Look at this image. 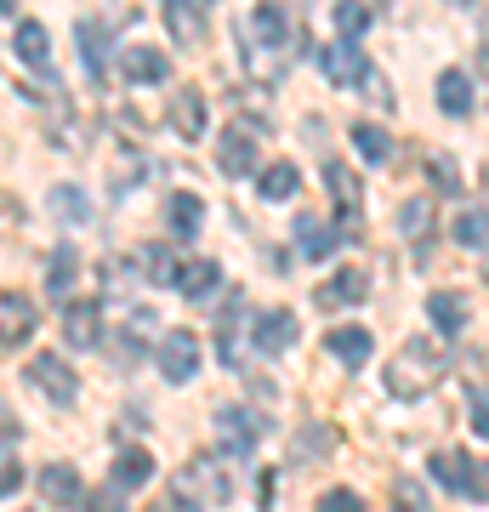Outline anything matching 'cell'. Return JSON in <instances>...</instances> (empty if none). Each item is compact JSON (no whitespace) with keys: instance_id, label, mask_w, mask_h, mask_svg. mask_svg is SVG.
I'll return each instance as SVG.
<instances>
[{"instance_id":"cell-1","label":"cell","mask_w":489,"mask_h":512,"mask_svg":"<svg viewBox=\"0 0 489 512\" xmlns=\"http://www.w3.org/2000/svg\"><path fill=\"white\" fill-rule=\"evenodd\" d=\"M433 387H438V348L427 336H416V342H404V348L393 353V365H387V393H393V399H421V393H433Z\"/></svg>"},{"instance_id":"cell-2","label":"cell","mask_w":489,"mask_h":512,"mask_svg":"<svg viewBox=\"0 0 489 512\" xmlns=\"http://www.w3.org/2000/svg\"><path fill=\"white\" fill-rule=\"evenodd\" d=\"M171 501H177L182 512L222 507V501H228V478L217 473V461H211V456H200V461H188V467L171 478Z\"/></svg>"},{"instance_id":"cell-3","label":"cell","mask_w":489,"mask_h":512,"mask_svg":"<svg viewBox=\"0 0 489 512\" xmlns=\"http://www.w3.org/2000/svg\"><path fill=\"white\" fill-rule=\"evenodd\" d=\"M262 433H268V421L256 416V410H239V404L217 410V439H222V456H251L256 444H262Z\"/></svg>"},{"instance_id":"cell-4","label":"cell","mask_w":489,"mask_h":512,"mask_svg":"<svg viewBox=\"0 0 489 512\" xmlns=\"http://www.w3.org/2000/svg\"><path fill=\"white\" fill-rule=\"evenodd\" d=\"M251 137H268V126H262V120H234V126L222 131L217 165L228 171V177H245V171H256V143H251Z\"/></svg>"},{"instance_id":"cell-5","label":"cell","mask_w":489,"mask_h":512,"mask_svg":"<svg viewBox=\"0 0 489 512\" xmlns=\"http://www.w3.org/2000/svg\"><path fill=\"white\" fill-rule=\"evenodd\" d=\"M160 370L165 382H194V370H200V336L194 330H165L160 336Z\"/></svg>"},{"instance_id":"cell-6","label":"cell","mask_w":489,"mask_h":512,"mask_svg":"<svg viewBox=\"0 0 489 512\" xmlns=\"http://www.w3.org/2000/svg\"><path fill=\"white\" fill-rule=\"evenodd\" d=\"M23 376H29V382H35V387H40V393H46L52 404H74V393H80V382H74V370L63 365V353H35Z\"/></svg>"},{"instance_id":"cell-7","label":"cell","mask_w":489,"mask_h":512,"mask_svg":"<svg viewBox=\"0 0 489 512\" xmlns=\"http://www.w3.org/2000/svg\"><path fill=\"white\" fill-rule=\"evenodd\" d=\"M40 495H46V507H86V478L74 473L69 461H46L40 467Z\"/></svg>"},{"instance_id":"cell-8","label":"cell","mask_w":489,"mask_h":512,"mask_svg":"<svg viewBox=\"0 0 489 512\" xmlns=\"http://www.w3.org/2000/svg\"><path fill=\"white\" fill-rule=\"evenodd\" d=\"M63 342L74 353H86L103 342V313H97V302H63Z\"/></svg>"},{"instance_id":"cell-9","label":"cell","mask_w":489,"mask_h":512,"mask_svg":"<svg viewBox=\"0 0 489 512\" xmlns=\"http://www.w3.org/2000/svg\"><path fill=\"white\" fill-rule=\"evenodd\" d=\"M35 325H40V313H35V302H29L23 291L0 296V342H6V348L29 342V336H35Z\"/></svg>"},{"instance_id":"cell-10","label":"cell","mask_w":489,"mask_h":512,"mask_svg":"<svg viewBox=\"0 0 489 512\" xmlns=\"http://www.w3.org/2000/svg\"><path fill=\"white\" fill-rule=\"evenodd\" d=\"M120 74H126L131 86H160L165 74H171V57L160 46H126L120 52Z\"/></svg>"},{"instance_id":"cell-11","label":"cell","mask_w":489,"mask_h":512,"mask_svg":"<svg viewBox=\"0 0 489 512\" xmlns=\"http://www.w3.org/2000/svg\"><path fill=\"white\" fill-rule=\"evenodd\" d=\"M171 131H177L182 143H200L205 137V92L200 86H182L171 97Z\"/></svg>"},{"instance_id":"cell-12","label":"cell","mask_w":489,"mask_h":512,"mask_svg":"<svg viewBox=\"0 0 489 512\" xmlns=\"http://www.w3.org/2000/svg\"><path fill=\"white\" fill-rule=\"evenodd\" d=\"M148 478H154V456H148L143 444H126L120 456H114V467H109V484L120 495H131V490H143Z\"/></svg>"},{"instance_id":"cell-13","label":"cell","mask_w":489,"mask_h":512,"mask_svg":"<svg viewBox=\"0 0 489 512\" xmlns=\"http://www.w3.org/2000/svg\"><path fill=\"white\" fill-rule=\"evenodd\" d=\"M251 342H256L262 353H285L290 342H296V313H290V308H268V313L251 325Z\"/></svg>"},{"instance_id":"cell-14","label":"cell","mask_w":489,"mask_h":512,"mask_svg":"<svg viewBox=\"0 0 489 512\" xmlns=\"http://www.w3.org/2000/svg\"><path fill=\"white\" fill-rule=\"evenodd\" d=\"M12 46H18V63L23 69H35V74H52V40H46V23H18V40H12Z\"/></svg>"},{"instance_id":"cell-15","label":"cell","mask_w":489,"mask_h":512,"mask_svg":"<svg viewBox=\"0 0 489 512\" xmlns=\"http://www.w3.org/2000/svg\"><path fill=\"white\" fill-rule=\"evenodd\" d=\"M319 63H325V74L336 80V86H359V74L370 69L353 40H336V46H325V52H319Z\"/></svg>"},{"instance_id":"cell-16","label":"cell","mask_w":489,"mask_h":512,"mask_svg":"<svg viewBox=\"0 0 489 512\" xmlns=\"http://www.w3.org/2000/svg\"><path fill=\"white\" fill-rule=\"evenodd\" d=\"M427 319L438 325V336H461V330H467V319H472V308H467V296L433 291V296H427Z\"/></svg>"},{"instance_id":"cell-17","label":"cell","mask_w":489,"mask_h":512,"mask_svg":"<svg viewBox=\"0 0 489 512\" xmlns=\"http://www.w3.org/2000/svg\"><path fill=\"white\" fill-rule=\"evenodd\" d=\"M251 35H256V46L262 52H279L290 40V18H285V6H273V0H262L251 12Z\"/></svg>"},{"instance_id":"cell-18","label":"cell","mask_w":489,"mask_h":512,"mask_svg":"<svg viewBox=\"0 0 489 512\" xmlns=\"http://www.w3.org/2000/svg\"><path fill=\"white\" fill-rule=\"evenodd\" d=\"M200 217H205V205H200V194H171V205H165V234L171 239H194L200 234Z\"/></svg>"},{"instance_id":"cell-19","label":"cell","mask_w":489,"mask_h":512,"mask_svg":"<svg viewBox=\"0 0 489 512\" xmlns=\"http://www.w3.org/2000/svg\"><path fill=\"white\" fill-rule=\"evenodd\" d=\"M74 40H80V57H86V74H91V80H103V74H109V35H103V23L80 18V23H74Z\"/></svg>"},{"instance_id":"cell-20","label":"cell","mask_w":489,"mask_h":512,"mask_svg":"<svg viewBox=\"0 0 489 512\" xmlns=\"http://www.w3.org/2000/svg\"><path fill=\"white\" fill-rule=\"evenodd\" d=\"M205 12H211V6H200V0H165V23H171V35H177L182 46H194V40L205 35Z\"/></svg>"},{"instance_id":"cell-21","label":"cell","mask_w":489,"mask_h":512,"mask_svg":"<svg viewBox=\"0 0 489 512\" xmlns=\"http://www.w3.org/2000/svg\"><path fill=\"white\" fill-rule=\"evenodd\" d=\"M325 348L336 353L347 370H359L364 359H370V330H364V325H336V330L325 336Z\"/></svg>"},{"instance_id":"cell-22","label":"cell","mask_w":489,"mask_h":512,"mask_svg":"<svg viewBox=\"0 0 489 512\" xmlns=\"http://www.w3.org/2000/svg\"><path fill=\"white\" fill-rule=\"evenodd\" d=\"M217 279H222L217 262H177V279H171V285H177L188 302H205V296L217 291Z\"/></svg>"},{"instance_id":"cell-23","label":"cell","mask_w":489,"mask_h":512,"mask_svg":"<svg viewBox=\"0 0 489 512\" xmlns=\"http://www.w3.org/2000/svg\"><path fill=\"white\" fill-rule=\"evenodd\" d=\"M296 245H302V256H308V262H319V256H330L336 245H342V234H336V228H325L319 217H308V211H302V217H296Z\"/></svg>"},{"instance_id":"cell-24","label":"cell","mask_w":489,"mask_h":512,"mask_svg":"<svg viewBox=\"0 0 489 512\" xmlns=\"http://www.w3.org/2000/svg\"><path fill=\"white\" fill-rule=\"evenodd\" d=\"M438 109L455 114V120H467L472 114V80L461 69H444L438 74Z\"/></svg>"},{"instance_id":"cell-25","label":"cell","mask_w":489,"mask_h":512,"mask_svg":"<svg viewBox=\"0 0 489 512\" xmlns=\"http://www.w3.org/2000/svg\"><path fill=\"white\" fill-rule=\"evenodd\" d=\"M364 296H370V285H364V274H353V268L336 274L330 285H319V302H325V308H359Z\"/></svg>"},{"instance_id":"cell-26","label":"cell","mask_w":489,"mask_h":512,"mask_svg":"<svg viewBox=\"0 0 489 512\" xmlns=\"http://www.w3.org/2000/svg\"><path fill=\"white\" fill-rule=\"evenodd\" d=\"M74 274H80V256H74V245H57V251H52V268H46V291L69 302V291H74Z\"/></svg>"},{"instance_id":"cell-27","label":"cell","mask_w":489,"mask_h":512,"mask_svg":"<svg viewBox=\"0 0 489 512\" xmlns=\"http://www.w3.org/2000/svg\"><path fill=\"white\" fill-rule=\"evenodd\" d=\"M256 188H262V200H290L296 188H302V171L290 160H279V165H268L262 177H256Z\"/></svg>"},{"instance_id":"cell-28","label":"cell","mask_w":489,"mask_h":512,"mask_svg":"<svg viewBox=\"0 0 489 512\" xmlns=\"http://www.w3.org/2000/svg\"><path fill=\"white\" fill-rule=\"evenodd\" d=\"M52 217L69 222V228H80V222L91 217V200H86L74 183H57V188H52Z\"/></svg>"},{"instance_id":"cell-29","label":"cell","mask_w":489,"mask_h":512,"mask_svg":"<svg viewBox=\"0 0 489 512\" xmlns=\"http://www.w3.org/2000/svg\"><path fill=\"white\" fill-rule=\"evenodd\" d=\"M325 183H330V194H336V200H342L347 211H359V200H364V183L353 177V171H347L342 160H330V165H325Z\"/></svg>"},{"instance_id":"cell-30","label":"cell","mask_w":489,"mask_h":512,"mask_svg":"<svg viewBox=\"0 0 489 512\" xmlns=\"http://www.w3.org/2000/svg\"><path fill=\"white\" fill-rule=\"evenodd\" d=\"M433 478H438L450 495H467V456H461V450H444V456H433Z\"/></svg>"},{"instance_id":"cell-31","label":"cell","mask_w":489,"mask_h":512,"mask_svg":"<svg viewBox=\"0 0 489 512\" xmlns=\"http://www.w3.org/2000/svg\"><path fill=\"white\" fill-rule=\"evenodd\" d=\"M353 148H359L364 160H387V154H393V137H387V131L381 126H370V120H359V126H353Z\"/></svg>"},{"instance_id":"cell-32","label":"cell","mask_w":489,"mask_h":512,"mask_svg":"<svg viewBox=\"0 0 489 512\" xmlns=\"http://www.w3.org/2000/svg\"><path fill=\"white\" fill-rule=\"evenodd\" d=\"M336 29H342V40H359L364 29H370V6H359V0H336Z\"/></svg>"},{"instance_id":"cell-33","label":"cell","mask_w":489,"mask_h":512,"mask_svg":"<svg viewBox=\"0 0 489 512\" xmlns=\"http://www.w3.org/2000/svg\"><path fill=\"white\" fill-rule=\"evenodd\" d=\"M399 228H404L410 239H421L427 228H433V200H410V205L399 211Z\"/></svg>"},{"instance_id":"cell-34","label":"cell","mask_w":489,"mask_h":512,"mask_svg":"<svg viewBox=\"0 0 489 512\" xmlns=\"http://www.w3.org/2000/svg\"><path fill=\"white\" fill-rule=\"evenodd\" d=\"M455 239H461V245H489V217L484 211H461V217H455Z\"/></svg>"},{"instance_id":"cell-35","label":"cell","mask_w":489,"mask_h":512,"mask_svg":"<svg viewBox=\"0 0 489 512\" xmlns=\"http://www.w3.org/2000/svg\"><path fill=\"white\" fill-rule=\"evenodd\" d=\"M319 507H325V512H359L364 501L353 490H325V495H319Z\"/></svg>"},{"instance_id":"cell-36","label":"cell","mask_w":489,"mask_h":512,"mask_svg":"<svg viewBox=\"0 0 489 512\" xmlns=\"http://www.w3.org/2000/svg\"><path fill=\"white\" fill-rule=\"evenodd\" d=\"M325 450H330V433H325V427H313L308 439H296V461H302V456H325Z\"/></svg>"},{"instance_id":"cell-37","label":"cell","mask_w":489,"mask_h":512,"mask_svg":"<svg viewBox=\"0 0 489 512\" xmlns=\"http://www.w3.org/2000/svg\"><path fill=\"white\" fill-rule=\"evenodd\" d=\"M467 495H489V461L467 456Z\"/></svg>"},{"instance_id":"cell-38","label":"cell","mask_w":489,"mask_h":512,"mask_svg":"<svg viewBox=\"0 0 489 512\" xmlns=\"http://www.w3.org/2000/svg\"><path fill=\"white\" fill-rule=\"evenodd\" d=\"M23 439V421L12 416V404L0 399V444H18Z\"/></svg>"},{"instance_id":"cell-39","label":"cell","mask_w":489,"mask_h":512,"mask_svg":"<svg viewBox=\"0 0 489 512\" xmlns=\"http://www.w3.org/2000/svg\"><path fill=\"white\" fill-rule=\"evenodd\" d=\"M18 484H23V467H18V461H0V501L18 490Z\"/></svg>"},{"instance_id":"cell-40","label":"cell","mask_w":489,"mask_h":512,"mask_svg":"<svg viewBox=\"0 0 489 512\" xmlns=\"http://www.w3.org/2000/svg\"><path fill=\"white\" fill-rule=\"evenodd\" d=\"M433 177L444 183V194H455V160H433Z\"/></svg>"},{"instance_id":"cell-41","label":"cell","mask_w":489,"mask_h":512,"mask_svg":"<svg viewBox=\"0 0 489 512\" xmlns=\"http://www.w3.org/2000/svg\"><path fill=\"white\" fill-rule=\"evenodd\" d=\"M472 433L489 439V399H478V410H472Z\"/></svg>"},{"instance_id":"cell-42","label":"cell","mask_w":489,"mask_h":512,"mask_svg":"<svg viewBox=\"0 0 489 512\" xmlns=\"http://www.w3.org/2000/svg\"><path fill=\"white\" fill-rule=\"evenodd\" d=\"M6 12H12V0H0V18H6Z\"/></svg>"},{"instance_id":"cell-43","label":"cell","mask_w":489,"mask_h":512,"mask_svg":"<svg viewBox=\"0 0 489 512\" xmlns=\"http://www.w3.org/2000/svg\"><path fill=\"white\" fill-rule=\"evenodd\" d=\"M484 279H489V245H484Z\"/></svg>"},{"instance_id":"cell-44","label":"cell","mask_w":489,"mask_h":512,"mask_svg":"<svg viewBox=\"0 0 489 512\" xmlns=\"http://www.w3.org/2000/svg\"><path fill=\"white\" fill-rule=\"evenodd\" d=\"M450 6H472V0H450Z\"/></svg>"},{"instance_id":"cell-45","label":"cell","mask_w":489,"mask_h":512,"mask_svg":"<svg viewBox=\"0 0 489 512\" xmlns=\"http://www.w3.org/2000/svg\"><path fill=\"white\" fill-rule=\"evenodd\" d=\"M200 6H211V0H200Z\"/></svg>"}]
</instances>
